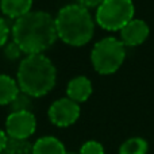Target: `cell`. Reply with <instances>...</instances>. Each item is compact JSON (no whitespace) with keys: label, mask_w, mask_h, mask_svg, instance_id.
Listing matches in <instances>:
<instances>
[{"label":"cell","mask_w":154,"mask_h":154,"mask_svg":"<svg viewBox=\"0 0 154 154\" xmlns=\"http://www.w3.org/2000/svg\"><path fill=\"white\" fill-rule=\"evenodd\" d=\"M57 38L56 19L45 11H30L12 26V41L27 56L42 54Z\"/></svg>","instance_id":"cell-1"},{"label":"cell","mask_w":154,"mask_h":154,"mask_svg":"<svg viewBox=\"0 0 154 154\" xmlns=\"http://www.w3.org/2000/svg\"><path fill=\"white\" fill-rule=\"evenodd\" d=\"M57 70L43 54H31L22 60L16 73V82L22 92L31 97H41L56 85Z\"/></svg>","instance_id":"cell-2"},{"label":"cell","mask_w":154,"mask_h":154,"mask_svg":"<svg viewBox=\"0 0 154 154\" xmlns=\"http://www.w3.org/2000/svg\"><path fill=\"white\" fill-rule=\"evenodd\" d=\"M57 35L72 46L88 43L95 32V22L87 8L80 4H68L58 11L56 18Z\"/></svg>","instance_id":"cell-3"},{"label":"cell","mask_w":154,"mask_h":154,"mask_svg":"<svg viewBox=\"0 0 154 154\" xmlns=\"http://www.w3.org/2000/svg\"><path fill=\"white\" fill-rule=\"evenodd\" d=\"M126 58V49L122 41L114 37H107L99 41L92 49L91 61L95 70L100 75L115 73Z\"/></svg>","instance_id":"cell-4"},{"label":"cell","mask_w":154,"mask_h":154,"mask_svg":"<svg viewBox=\"0 0 154 154\" xmlns=\"http://www.w3.org/2000/svg\"><path fill=\"white\" fill-rule=\"evenodd\" d=\"M134 3L131 0H104L96 10V22L104 30H122L134 19Z\"/></svg>","instance_id":"cell-5"},{"label":"cell","mask_w":154,"mask_h":154,"mask_svg":"<svg viewBox=\"0 0 154 154\" xmlns=\"http://www.w3.org/2000/svg\"><path fill=\"white\" fill-rule=\"evenodd\" d=\"M37 128V119L31 111L11 112L5 119V133L14 139H29Z\"/></svg>","instance_id":"cell-6"},{"label":"cell","mask_w":154,"mask_h":154,"mask_svg":"<svg viewBox=\"0 0 154 154\" xmlns=\"http://www.w3.org/2000/svg\"><path fill=\"white\" fill-rule=\"evenodd\" d=\"M80 106L79 103L70 100L69 97H62L56 100L49 107V119L57 127H69L77 122L80 118Z\"/></svg>","instance_id":"cell-7"},{"label":"cell","mask_w":154,"mask_h":154,"mask_svg":"<svg viewBox=\"0 0 154 154\" xmlns=\"http://www.w3.org/2000/svg\"><path fill=\"white\" fill-rule=\"evenodd\" d=\"M149 32L150 30L147 23L141 19H133L120 30L122 43L125 46H138L147 39Z\"/></svg>","instance_id":"cell-8"},{"label":"cell","mask_w":154,"mask_h":154,"mask_svg":"<svg viewBox=\"0 0 154 154\" xmlns=\"http://www.w3.org/2000/svg\"><path fill=\"white\" fill-rule=\"evenodd\" d=\"M66 95L70 100L82 103L92 95V82L85 76H77L69 81L66 87Z\"/></svg>","instance_id":"cell-9"},{"label":"cell","mask_w":154,"mask_h":154,"mask_svg":"<svg viewBox=\"0 0 154 154\" xmlns=\"http://www.w3.org/2000/svg\"><path fill=\"white\" fill-rule=\"evenodd\" d=\"M32 7V0H0L3 14L11 19H19L29 14Z\"/></svg>","instance_id":"cell-10"},{"label":"cell","mask_w":154,"mask_h":154,"mask_svg":"<svg viewBox=\"0 0 154 154\" xmlns=\"http://www.w3.org/2000/svg\"><path fill=\"white\" fill-rule=\"evenodd\" d=\"M34 154H66L64 143L56 137H42L32 143Z\"/></svg>","instance_id":"cell-11"},{"label":"cell","mask_w":154,"mask_h":154,"mask_svg":"<svg viewBox=\"0 0 154 154\" xmlns=\"http://www.w3.org/2000/svg\"><path fill=\"white\" fill-rule=\"evenodd\" d=\"M20 92L19 85L12 77L0 75V106L11 104V101Z\"/></svg>","instance_id":"cell-12"},{"label":"cell","mask_w":154,"mask_h":154,"mask_svg":"<svg viewBox=\"0 0 154 154\" xmlns=\"http://www.w3.org/2000/svg\"><path fill=\"white\" fill-rule=\"evenodd\" d=\"M149 145L143 138L134 137L125 141L119 147V154H147Z\"/></svg>","instance_id":"cell-13"},{"label":"cell","mask_w":154,"mask_h":154,"mask_svg":"<svg viewBox=\"0 0 154 154\" xmlns=\"http://www.w3.org/2000/svg\"><path fill=\"white\" fill-rule=\"evenodd\" d=\"M3 154H34L32 145L27 139L8 138L7 146L3 150Z\"/></svg>","instance_id":"cell-14"},{"label":"cell","mask_w":154,"mask_h":154,"mask_svg":"<svg viewBox=\"0 0 154 154\" xmlns=\"http://www.w3.org/2000/svg\"><path fill=\"white\" fill-rule=\"evenodd\" d=\"M32 103H31V96H29L24 92H19L16 95V97L11 101L10 107L12 109V112H20V111H30Z\"/></svg>","instance_id":"cell-15"},{"label":"cell","mask_w":154,"mask_h":154,"mask_svg":"<svg viewBox=\"0 0 154 154\" xmlns=\"http://www.w3.org/2000/svg\"><path fill=\"white\" fill-rule=\"evenodd\" d=\"M79 154H104V147L96 141H88L81 146Z\"/></svg>","instance_id":"cell-16"},{"label":"cell","mask_w":154,"mask_h":154,"mask_svg":"<svg viewBox=\"0 0 154 154\" xmlns=\"http://www.w3.org/2000/svg\"><path fill=\"white\" fill-rule=\"evenodd\" d=\"M20 53H22V50L19 49V46L16 45L15 42H11V43H8L7 46H5V49H4V56L7 57L8 60H18L19 57H20Z\"/></svg>","instance_id":"cell-17"},{"label":"cell","mask_w":154,"mask_h":154,"mask_svg":"<svg viewBox=\"0 0 154 154\" xmlns=\"http://www.w3.org/2000/svg\"><path fill=\"white\" fill-rule=\"evenodd\" d=\"M8 35H10V27H8L5 19L0 18V48L7 43Z\"/></svg>","instance_id":"cell-18"},{"label":"cell","mask_w":154,"mask_h":154,"mask_svg":"<svg viewBox=\"0 0 154 154\" xmlns=\"http://www.w3.org/2000/svg\"><path fill=\"white\" fill-rule=\"evenodd\" d=\"M104 0H77V4H80L81 7L84 8H95V7H99V5L103 3Z\"/></svg>","instance_id":"cell-19"},{"label":"cell","mask_w":154,"mask_h":154,"mask_svg":"<svg viewBox=\"0 0 154 154\" xmlns=\"http://www.w3.org/2000/svg\"><path fill=\"white\" fill-rule=\"evenodd\" d=\"M8 138H10V137L7 135V133L3 131V130H0V153H3V150H4L5 146H7Z\"/></svg>","instance_id":"cell-20"},{"label":"cell","mask_w":154,"mask_h":154,"mask_svg":"<svg viewBox=\"0 0 154 154\" xmlns=\"http://www.w3.org/2000/svg\"><path fill=\"white\" fill-rule=\"evenodd\" d=\"M66 154H79V153H75V152H68Z\"/></svg>","instance_id":"cell-21"},{"label":"cell","mask_w":154,"mask_h":154,"mask_svg":"<svg viewBox=\"0 0 154 154\" xmlns=\"http://www.w3.org/2000/svg\"><path fill=\"white\" fill-rule=\"evenodd\" d=\"M0 154H3V153H0Z\"/></svg>","instance_id":"cell-22"}]
</instances>
